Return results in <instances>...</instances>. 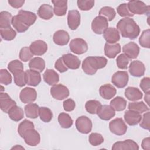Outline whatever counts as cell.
Here are the masks:
<instances>
[{"label":"cell","instance_id":"1","mask_svg":"<svg viewBox=\"0 0 150 150\" xmlns=\"http://www.w3.org/2000/svg\"><path fill=\"white\" fill-rule=\"evenodd\" d=\"M117 29L123 38L134 39L140 33L139 26L131 18H124L120 19L117 24Z\"/></svg>","mask_w":150,"mask_h":150},{"label":"cell","instance_id":"2","mask_svg":"<svg viewBox=\"0 0 150 150\" xmlns=\"http://www.w3.org/2000/svg\"><path fill=\"white\" fill-rule=\"evenodd\" d=\"M107 63V59L103 56H88L82 63V69L88 75H94L98 69L104 68Z\"/></svg>","mask_w":150,"mask_h":150},{"label":"cell","instance_id":"3","mask_svg":"<svg viewBox=\"0 0 150 150\" xmlns=\"http://www.w3.org/2000/svg\"><path fill=\"white\" fill-rule=\"evenodd\" d=\"M129 11L133 15H148L149 13V6L146 5L141 1L133 0L128 2Z\"/></svg>","mask_w":150,"mask_h":150},{"label":"cell","instance_id":"4","mask_svg":"<svg viewBox=\"0 0 150 150\" xmlns=\"http://www.w3.org/2000/svg\"><path fill=\"white\" fill-rule=\"evenodd\" d=\"M109 129L115 135H122L126 133L127 126L122 118H117L110 122Z\"/></svg>","mask_w":150,"mask_h":150},{"label":"cell","instance_id":"5","mask_svg":"<svg viewBox=\"0 0 150 150\" xmlns=\"http://www.w3.org/2000/svg\"><path fill=\"white\" fill-rule=\"evenodd\" d=\"M76 127L77 131L84 134H87L92 129V121L87 117L82 115L78 117L75 122Z\"/></svg>","mask_w":150,"mask_h":150},{"label":"cell","instance_id":"6","mask_svg":"<svg viewBox=\"0 0 150 150\" xmlns=\"http://www.w3.org/2000/svg\"><path fill=\"white\" fill-rule=\"evenodd\" d=\"M108 27V22L107 19L102 16L98 15L92 21L91 29L96 34L101 35L104 33Z\"/></svg>","mask_w":150,"mask_h":150},{"label":"cell","instance_id":"7","mask_svg":"<svg viewBox=\"0 0 150 150\" xmlns=\"http://www.w3.org/2000/svg\"><path fill=\"white\" fill-rule=\"evenodd\" d=\"M70 50L76 54H82L88 50L87 42L81 38H75L72 39L69 43Z\"/></svg>","mask_w":150,"mask_h":150},{"label":"cell","instance_id":"8","mask_svg":"<svg viewBox=\"0 0 150 150\" xmlns=\"http://www.w3.org/2000/svg\"><path fill=\"white\" fill-rule=\"evenodd\" d=\"M50 94L56 100H63L69 96V90L65 86L59 84L53 86L50 88Z\"/></svg>","mask_w":150,"mask_h":150},{"label":"cell","instance_id":"9","mask_svg":"<svg viewBox=\"0 0 150 150\" xmlns=\"http://www.w3.org/2000/svg\"><path fill=\"white\" fill-rule=\"evenodd\" d=\"M128 74L125 71H118L112 76L111 82L117 88L125 87L128 82Z\"/></svg>","mask_w":150,"mask_h":150},{"label":"cell","instance_id":"10","mask_svg":"<svg viewBox=\"0 0 150 150\" xmlns=\"http://www.w3.org/2000/svg\"><path fill=\"white\" fill-rule=\"evenodd\" d=\"M37 98V92L35 89L31 87H25L22 89L19 94V98L23 103L34 102Z\"/></svg>","mask_w":150,"mask_h":150},{"label":"cell","instance_id":"11","mask_svg":"<svg viewBox=\"0 0 150 150\" xmlns=\"http://www.w3.org/2000/svg\"><path fill=\"white\" fill-rule=\"evenodd\" d=\"M25 143L31 146L38 145L40 141V136L39 133L35 129H30L27 131L23 137Z\"/></svg>","mask_w":150,"mask_h":150},{"label":"cell","instance_id":"12","mask_svg":"<svg viewBox=\"0 0 150 150\" xmlns=\"http://www.w3.org/2000/svg\"><path fill=\"white\" fill-rule=\"evenodd\" d=\"M145 71V65L139 60L132 61L129 66V72L134 77H141L144 75Z\"/></svg>","mask_w":150,"mask_h":150},{"label":"cell","instance_id":"13","mask_svg":"<svg viewBox=\"0 0 150 150\" xmlns=\"http://www.w3.org/2000/svg\"><path fill=\"white\" fill-rule=\"evenodd\" d=\"M16 105V102L11 98L8 93L1 92L0 108L3 112L8 113L10 109Z\"/></svg>","mask_w":150,"mask_h":150},{"label":"cell","instance_id":"14","mask_svg":"<svg viewBox=\"0 0 150 150\" xmlns=\"http://www.w3.org/2000/svg\"><path fill=\"white\" fill-rule=\"evenodd\" d=\"M111 149L112 150H126V149H139V146L137 143L132 139H126L123 141H118L115 142Z\"/></svg>","mask_w":150,"mask_h":150},{"label":"cell","instance_id":"15","mask_svg":"<svg viewBox=\"0 0 150 150\" xmlns=\"http://www.w3.org/2000/svg\"><path fill=\"white\" fill-rule=\"evenodd\" d=\"M29 48L33 55L42 56L47 52V45L43 40H37L30 44Z\"/></svg>","mask_w":150,"mask_h":150},{"label":"cell","instance_id":"16","mask_svg":"<svg viewBox=\"0 0 150 150\" xmlns=\"http://www.w3.org/2000/svg\"><path fill=\"white\" fill-rule=\"evenodd\" d=\"M25 80L27 84L36 87L40 83L42 79L39 72L30 69L25 71Z\"/></svg>","mask_w":150,"mask_h":150},{"label":"cell","instance_id":"17","mask_svg":"<svg viewBox=\"0 0 150 150\" xmlns=\"http://www.w3.org/2000/svg\"><path fill=\"white\" fill-rule=\"evenodd\" d=\"M67 24L71 30H76L80 24V14L77 10L69 11L67 15Z\"/></svg>","mask_w":150,"mask_h":150},{"label":"cell","instance_id":"18","mask_svg":"<svg viewBox=\"0 0 150 150\" xmlns=\"http://www.w3.org/2000/svg\"><path fill=\"white\" fill-rule=\"evenodd\" d=\"M97 114L100 119L108 121L115 116V112L111 105H101L99 108Z\"/></svg>","mask_w":150,"mask_h":150},{"label":"cell","instance_id":"19","mask_svg":"<svg viewBox=\"0 0 150 150\" xmlns=\"http://www.w3.org/2000/svg\"><path fill=\"white\" fill-rule=\"evenodd\" d=\"M62 57L68 69L75 70L79 68L81 62L76 56L71 53H67L63 54Z\"/></svg>","mask_w":150,"mask_h":150},{"label":"cell","instance_id":"20","mask_svg":"<svg viewBox=\"0 0 150 150\" xmlns=\"http://www.w3.org/2000/svg\"><path fill=\"white\" fill-rule=\"evenodd\" d=\"M17 15L19 19L29 27L34 24L37 19V16L35 13L24 10L19 11Z\"/></svg>","mask_w":150,"mask_h":150},{"label":"cell","instance_id":"21","mask_svg":"<svg viewBox=\"0 0 150 150\" xmlns=\"http://www.w3.org/2000/svg\"><path fill=\"white\" fill-rule=\"evenodd\" d=\"M122 52L129 59H136L139 53V47L138 45L134 42H129L122 47Z\"/></svg>","mask_w":150,"mask_h":150},{"label":"cell","instance_id":"22","mask_svg":"<svg viewBox=\"0 0 150 150\" xmlns=\"http://www.w3.org/2000/svg\"><path fill=\"white\" fill-rule=\"evenodd\" d=\"M103 37L107 43H115L120 39V33L118 30L115 28L110 27L108 28L103 33Z\"/></svg>","mask_w":150,"mask_h":150},{"label":"cell","instance_id":"23","mask_svg":"<svg viewBox=\"0 0 150 150\" xmlns=\"http://www.w3.org/2000/svg\"><path fill=\"white\" fill-rule=\"evenodd\" d=\"M124 118L125 121L129 125L133 126L138 124L140 122L142 116L140 113L129 110L125 112Z\"/></svg>","mask_w":150,"mask_h":150},{"label":"cell","instance_id":"24","mask_svg":"<svg viewBox=\"0 0 150 150\" xmlns=\"http://www.w3.org/2000/svg\"><path fill=\"white\" fill-rule=\"evenodd\" d=\"M53 40L55 44L59 46H64L69 42L70 36L67 32L64 30H59L54 32Z\"/></svg>","mask_w":150,"mask_h":150},{"label":"cell","instance_id":"25","mask_svg":"<svg viewBox=\"0 0 150 150\" xmlns=\"http://www.w3.org/2000/svg\"><path fill=\"white\" fill-rule=\"evenodd\" d=\"M99 93L101 97L105 100H110L113 98L117 93L116 88L110 84L102 85L99 89Z\"/></svg>","mask_w":150,"mask_h":150},{"label":"cell","instance_id":"26","mask_svg":"<svg viewBox=\"0 0 150 150\" xmlns=\"http://www.w3.org/2000/svg\"><path fill=\"white\" fill-rule=\"evenodd\" d=\"M121 52V46L119 43H106L104 46V54L108 58H115Z\"/></svg>","mask_w":150,"mask_h":150},{"label":"cell","instance_id":"27","mask_svg":"<svg viewBox=\"0 0 150 150\" xmlns=\"http://www.w3.org/2000/svg\"><path fill=\"white\" fill-rule=\"evenodd\" d=\"M54 7L53 12L58 16H62L66 15L67 9V1L63 0L52 1Z\"/></svg>","mask_w":150,"mask_h":150},{"label":"cell","instance_id":"28","mask_svg":"<svg viewBox=\"0 0 150 150\" xmlns=\"http://www.w3.org/2000/svg\"><path fill=\"white\" fill-rule=\"evenodd\" d=\"M124 95L128 100L131 101H136L141 100L143 96V94L139 89L134 87H127L125 90Z\"/></svg>","mask_w":150,"mask_h":150},{"label":"cell","instance_id":"29","mask_svg":"<svg viewBox=\"0 0 150 150\" xmlns=\"http://www.w3.org/2000/svg\"><path fill=\"white\" fill-rule=\"evenodd\" d=\"M43 78L46 83L50 86L57 84L59 81V76L53 69H47L43 75Z\"/></svg>","mask_w":150,"mask_h":150},{"label":"cell","instance_id":"30","mask_svg":"<svg viewBox=\"0 0 150 150\" xmlns=\"http://www.w3.org/2000/svg\"><path fill=\"white\" fill-rule=\"evenodd\" d=\"M38 15L43 19L49 20L53 16V7L49 4H42L38 10Z\"/></svg>","mask_w":150,"mask_h":150},{"label":"cell","instance_id":"31","mask_svg":"<svg viewBox=\"0 0 150 150\" xmlns=\"http://www.w3.org/2000/svg\"><path fill=\"white\" fill-rule=\"evenodd\" d=\"M29 67L31 70L41 73L45 68V62L42 58L36 57L30 60L29 63Z\"/></svg>","mask_w":150,"mask_h":150},{"label":"cell","instance_id":"32","mask_svg":"<svg viewBox=\"0 0 150 150\" xmlns=\"http://www.w3.org/2000/svg\"><path fill=\"white\" fill-rule=\"evenodd\" d=\"M24 110L26 116L27 117L32 119H35L38 118L39 110V107L38 104L32 103H28L25 106Z\"/></svg>","mask_w":150,"mask_h":150},{"label":"cell","instance_id":"33","mask_svg":"<svg viewBox=\"0 0 150 150\" xmlns=\"http://www.w3.org/2000/svg\"><path fill=\"white\" fill-rule=\"evenodd\" d=\"M8 114L9 118L14 121H19L24 117V112L22 108L16 105L12 107Z\"/></svg>","mask_w":150,"mask_h":150},{"label":"cell","instance_id":"34","mask_svg":"<svg viewBox=\"0 0 150 150\" xmlns=\"http://www.w3.org/2000/svg\"><path fill=\"white\" fill-rule=\"evenodd\" d=\"M110 105L115 111H121L126 108L127 101L123 97L117 96L110 101Z\"/></svg>","mask_w":150,"mask_h":150},{"label":"cell","instance_id":"35","mask_svg":"<svg viewBox=\"0 0 150 150\" xmlns=\"http://www.w3.org/2000/svg\"><path fill=\"white\" fill-rule=\"evenodd\" d=\"M128 108L130 110L137 111L140 114L148 111L149 108L143 101L131 102L128 105Z\"/></svg>","mask_w":150,"mask_h":150},{"label":"cell","instance_id":"36","mask_svg":"<svg viewBox=\"0 0 150 150\" xmlns=\"http://www.w3.org/2000/svg\"><path fill=\"white\" fill-rule=\"evenodd\" d=\"M58 122L60 127L63 128H69L72 126L73 123L71 117L65 112H62L59 115Z\"/></svg>","mask_w":150,"mask_h":150},{"label":"cell","instance_id":"37","mask_svg":"<svg viewBox=\"0 0 150 150\" xmlns=\"http://www.w3.org/2000/svg\"><path fill=\"white\" fill-rule=\"evenodd\" d=\"M12 16L7 11H2L0 13V28H5L11 26Z\"/></svg>","mask_w":150,"mask_h":150},{"label":"cell","instance_id":"38","mask_svg":"<svg viewBox=\"0 0 150 150\" xmlns=\"http://www.w3.org/2000/svg\"><path fill=\"white\" fill-rule=\"evenodd\" d=\"M8 69L13 75H15L23 71V65L21 61L18 60H13L9 63Z\"/></svg>","mask_w":150,"mask_h":150},{"label":"cell","instance_id":"39","mask_svg":"<svg viewBox=\"0 0 150 150\" xmlns=\"http://www.w3.org/2000/svg\"><path fill=\"white\" fill-rule=\"evenodd\" d=\"M99 15L106 18L108 21H111L114 19L116 12L114 9L110 6H104L99 11Z\"/></svg>","mask_w":150,"mask_h":150},{"label":"cell","instance_id":"40","mask_svg":"<svg viewBox=\"0 0 150 150\" xmlns=\"http://www.w3.org/2000/svg\"><path fill=\"white\" fill-rule=\"evenodd\" d=\"M0 34L2 39L7 41L14 39L16 36V31L11 26L5 28H0Z\"/></svg>","mask_w":150,"mask_h":150},{"label":"cell","instance_id":"41","mask_svg":"<svg viewBox=\"0 0 150 150\" xmlns=\"http://www.w3.org/2000/svg\"><path fill=\"white\" fill-rule=\"evenodd\" d=\"M30 129H34V124L33 122L28 120H24L19 124L18 132L19 135L23 138L25 133Z\"/></svg>","mask_w":150,"mask_h":150},{"label":"cell","instance_id":"42","mask_svg":"<svg viewBox=\"0 0 150 150\" xmlns=\"http://www.w3.org/2000/svg\"><path fill=\"white\" fill-rule=\"evenodd\" d=\"M12 25L16 30L19 33H22L26 31L29 28L19 19L17 15L13 16L12 19Z\"/></svg>","mask_w":150,"mask_h":150},{"label":"cell","instance_id":"43","mask_svg":"<svg viewBox=\"0 0 150 150\" xmlns=\"http://www.w3.org/2000/svg\"><path fill=\"white\" fill-rule=\"evenodd\" d=\"M101 104L100 101L95 100H88L86 103L85 108L86 111L91 114H97Z\"/></svg>","mask_w":150,"mask_h":150},{"label":"cell","instance_id":"44","mask_svg":"<svg viewBox=\"0 0 150 150\" xmlns=\"http://www.w3.org/2000/svg\"><path fill=\"white\" fill-rule=\"evenodd\" d=\"M39 115L40 120L45 122H50L53 118V113L51 110L46 107H39Z\"/></svg>","mask_w":150,"mask_h":150},{"label":"cell","instance_id":"45","mask_svg":"<svg viewBox=\"0 0 150 150\" xmlns=\"http://www.w3.org/2000/svg\"><path fill=\"white\" fill-rule=\"evenodd\" d=\"M139 43L142 47L148 49L150 47V30L149 29L142 32L139 38Z\"/></svg>","mask_w":150,"mask_h":150},{"label":"cell","instance_id":"46","mask_svg":"<svg viewBox=\"0 0 150 150\" xmlns=\"http://www.w3.org/2000/svg\"><path fill=\"white\" fill-rule=\"evenodd\" d=\"M131 59H129L127 55H125L124 53L120 54L117 59V65L118 67L120 69H127L128 68V64L129 63V62Z\"/></svg>","mask_w":150,"mask_h":150},{"label":"cell","instance_id":"47","mask_svg":"<svg viewBox=\"0 0 150 150\" xmlns=\"http://www.w3.org/2000/svg\"><path fill=\"white\" fill-rule=\"evenodd\" d=\"M104 140L103 137L99 133H91L88 137L90 144L94 146H97L101 145L102 143H103Z\"/></svg>","mask_w":150,"mask_h":150},{"label":"cell","instance_id":"48","mask_svg":"<svg viewBox=\"0 0 150 150\" xmlns=\"http://www.w3.org/2000/svg\"><path fill=\"white\" fill-rule=\"evenodd\" d=\"M33 56V54L32 53L29 47L27 46L22 47L21 49L19 54V57L21 60L25 62L30 60L32 58Z\"/></svg>","mask_w":150,"mask_h":150},{"label":"cell","instance_id":"49","mask_svg":"<svg viewBox=\"0 0 150 150\" xmlns=\"http://www.w3.org/2000/svg\"><path fill=\"white\" fill-rule=\"evenodd\" d=\"M12 78L9 72L6 69H1L0 70V83L1 84L9 85L12 83Z\"/></svg>","mask_w":150,"mask_h":150},{"label":"cell","instance_id":"50","mask_svg":"<svg viewBox=\"0 0 150 150\" xmlns=\"http://www.w3.org/2000/svg\"><path fill=\"white\" fill-rule=\"evenodd\" d=\"M117 11L118 14L122 17L129 18L132 17L134 15L130 12L128 9L127 4L123 3L120 4L117 8Z\"/></svg>","mask_w":150,"mask_h":150},{"label":"cell","instance_id":"51","mask_svg":"<svg viewBox=\"0 0 150 150\" xmlns=\"http://www.w3.org/2000/svg\"><path fill=\"white\" fill-rule=\"evenodd\" d=\"M78 8L81 11H89L94 5L93 0H78L77 1Z\"/></svg>","mask_w":150,"mask_h":150},{"label":"cell","instance_id":"52","mask_svg":"<svg viewBox=\"0 0 150 150\" xmlns=\"http://www.w3.org/2000/svg\"><path fill=\"white\" fill-rule=\"evenodd\" d=\"M14 83L15 84L19 87H23L26 85V80H25V72L22 71L18 74L13 75Z\"/></svg>","mask_w":150,"mask_h":150},{"label":"cell","instance_id":"53","mask_svg":"<svg viewBox=\"0 0 150 150\" xmlns=\"http://www.w3.org/2000/svg\"><path fill=\"white\" fill-rule=\"evenodd\" d=\"M149 111L144 113L139 122V126L141 128L147 130H149Z\"/></svg>","mask_w":150,"mask_h":150},{"label":"cell","instance_id":"54","mask_svg":"<svg viewBox=\"0 0 150 150\" xmlns=\"http://www.w3.org/2000/svg\"><path fill=\"white\" fill-rule=\"evenodd\" d=\"M140 87L146 94L150 93V79L148 77H144L140 81Z\"/></svg>","mask_w":150,"mask_h":150},{"label":"cell","instance_id":"55","mask_svg":"<svg viewBox=\"0 0 150 150\" xmlns=\"http://www.w3.org/2000/svg\"><path fill=\"white\" fill-rule=\"evenodd\" d=\"M63 107L64 110L66 111H67V112L72 111L73 110H74L76 107L75 101L71 98L67 99L63 101Z\"/></svg>","mask_w":150,"mask_h":150},{"label":"cell","instance_id":"56","mask_svg":"<svg viewBox=\"0 0 150 150\" xmlns=\"http://www.w3.org/2000/svg\"><path fill=\"white\" fill-rule=\"evenodd\" d=\"M54 67L60 73H64L68 70V67L64 64L62 57L56 60L54 64Z\"/></svg>","mask_w":150,"mask_h":150},{"label":"cell","instance_id":"57","mask_svg":"<svg viewBox=\"0 0 150 150\" xmlns=\"http://www.w3.org/2000/svg\"><path fill=\"white\" fill-rule=\"evenodd\" d=\"M8 3L12 7L18 9L21 8L23 6V5L25 3V1L24 0H9Z\"/></svg>","mask_w":150,"mask_h":150},{"label":"cell","instance_id":"58","mask_svg":"<svg viewBox=\"0 0 150 150\" xmlns=\"http://www.w3.org/2000/svg\"><path fill=\"white\" fill-rule=\"evenodd\" d=\"M141 146L144 150L150 149V139L149 137H146L143 139L141 143Z\"/></svg>","mask_w":150,"mask_h":150},{"label":"cell","instance_id":"59","mask_svg":"<svg viewBox=\"0 0 150 150\" xmlns=\"http://www.w3.org/2000/svg\"><path fill=\"white\" fill-rule=\"evenodd\" d=\"M149 93H146L145 95V97H144V100L146 101V103L148 104V105L149 104Z\"/></svg>","mask_w":150,"mask_h":150},{"label":"cell","instance_id":"60","mask_svg":"<svg viewBox=\"0 0 150 150\" xmlns=\"http://www.w3.org/2000/svg\"><path fill=\"white\" fill-rule=\"evenodd\" d=\"M25 149V148L22 146H21V145H16L15 146H13V148H11V149Z\"/></svg>","mask_w":150,"mask_h":150},{"label":"cell","instance_id":"61","mask_svg":"<svg viewBox=\"0 0 150 150\" xmlns=\"http://www.w3.org/2000/svg\"><path fill=\"white\" fill-rule=\"evenodd\" d=\"M1 92H2V91H4V87H3L2 86H1Z\"/></svg>","mask_w":150,"mask_h":150}]
</instances>
